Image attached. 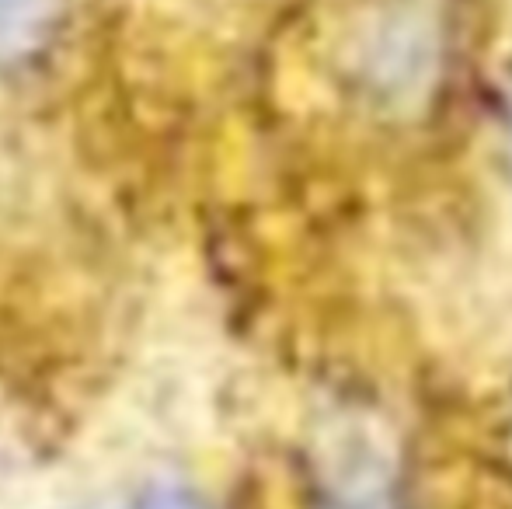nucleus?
Instances as JSON below:
<instances>
[{"label": "nucleus", "instance_id": "obj_1", "mask_svg": "<svg viewBox=\"0 0 512 509\" xmlns=\"http://www.w3.org/2000/svg\"><path fill=\"white\" fill-rule=\"evenodd\" d=\"M67 0H0V67L39 56L63 25Z\"/></svg>", "mask_w": 512, "mask_h": 509}, {"label": "nucleus", "instance_id": "obj_2", "mask_svg": "<svg viewBox=\"0 0 512 509\" xmlns=\"http://www.w3.org/2000/svg\"><path fill=\"white\" fill-rule=\"evenodd\" d=\"M133 509H203L196 496H189L185 489H171V485H161V489L143 492L133 503Z\"/></svg>", "mask_w": 512, "mask_h": 509}, {"label": "nucleus", "instance_id": "obj_3", "mask_svg": "<svg viewBox=\"0 0 512 509\" xmlns=\"http://www.w3.org/2000/svg\"><path fill=\"white\" fill-rule=\"evenodd\" d=\"M502 147H506V161L512 171V88L506 98V109H502Z\"/></svg>", "mask_w": 512, "mask_h": 509}]
</instances>
